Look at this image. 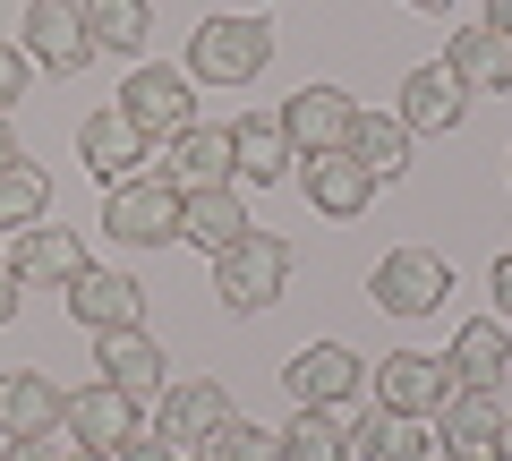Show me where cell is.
<instances>
[{"instance_id": "1", "label": "cell", "mask_w": 512, "mask_h": 461, "mask_svg": "<svg viewBox=\"0 0 512 461\" xmlns=\"http://www.w3.org/2000/svg\"><path fill=\"white\" fill-rule=\"evenodd\" d=\"M282 282H291V240H282V231H239V240L214 257V299H222L231 316L274 308Z\"/></svg>"}, {"instance_id": "2", "label": "cell", "mask_w": 512, "mask_h": 461, "mask_svg": "<svg viewBox=\"0 0 512 461\" xmlns=\"http://www.w3.org/2000/svg\"><path fill=\"white\" fill-rule=\"evenodd\" d=\"M265 60H274V26L256 18H205L188 35V77H205V86H248V77H265Z\"/></svg>"}, {"instance_id": "3", "label": "cell", "mask_w": 512, "mask_h": 461, "mask_svg": "<svg viewBox=\"0 0 512 461\" xmlns=\"http://www.w3.org/2000/svg\"><path fill=\"white\" fill-rule=\"evenodd\" d=\"M231 419H239L231 393H222L214 376H188V385L163 393V410H154V436H163L180 461H197V453H214V444L231 436Z\"/></svg>"}, {"instance_id": "4", "label": "cell", "mask_w": 512, "mask_h": 461, "mask_svg": "<svg viewBox=\"0 0 512 461\" xmlns=\"http://www.w3.org/2000/svg\"><path fill=\"white\" fill-rule=\"evenodd\" d=\"M103 231L120 248H163L180 240V188L163 180V171H137V180H120L103 197Z\"/></svg>"}, {"instance_id": "5", "label": "cell", "mask_w": 512, "mask_h": 461, "mask_svg": "<svg viewBox=\"0 0 512 461\" xmlns=\"http://www.w3.org/2000/svg\"><path fill=\"white\" fill-rule=\"evenodd\" d=\"M367 299H376L384 316H436L444 299H453V265H444L436 248H393V257H376V274H367Z\"/></svg>"}, {"instance_id": "6", "label": "cell", "mask_w": 512, "mask_h": 461, "mask_svg": "<svg viewBox=\"0 0 512 461\" xmlns=\"http://www.w3.org/2000/svg\"><path fill=\"white\" fill-rule=\"evenodd\" d=\"M282 385H291L299 410H350V393L367 385V359L350 351V342H308V351L282 368Z\"/></svg>"}, {"instance_id": "7", "label": "cell", "mask_w": 512, "mask_h": 461, "mask_svg": "<svg viewBox=\"0 0 512 461\" xmlns=\"http://www.w3.org/2000/svg\"><path fill=\"white\" fill-rule=\"evenodd\" d=\"M111 111H120V120H137L146 137H180L188 120H197V77H188V69H137V77L120 86V103H111Z\"/></svg>"}, {"instance_id": "8", "label": "cell", "mask_w": 512, "mask_h": 461, "mask_svg": "<svg viewBox=\"0 0 512 461\" xmlns=\"http://www.w3.org/2000/svg\"><path fill=\"white\" fill-rule=\"evenodd\" d=\"M26 60H43L52 77H77L94 60V35H86V9L77 0H26Z\"/></svg>"}, {"instance_id": "9", "label": "cell", "mask_w": 512, "mask_h": 461, "mask_svg": "<svg viewBox=\"0 0 512 461\" xmlns=\"http://www.w3.org/2000/svg\"><path fill=\"white\" fill-rule=\"evenodd\" d=\"M282 120V137H291V154L308 163V154H333V146H350V120H359V103H350L342 86H299L291 103L274 111Z\"/></svg>"}, {"instance_id": "10", "label": "cell", "mask_w": 512, "mask_h": 461, "mask_svg": "<svg viewBox=\"0 0 512 461\" xmlns=\"http://www.w3.org/2000/svg\"><path fill=\"white\" fill-rule=\"evenodd\" d=\"M444 393H453V368H444L436 351H393L376 359V402L402 410V419H436Z\"/></svg>"}, {"instance_id": "11", "label": "cell", "mask_w": 512, "mask_h": 461, "mask_svg": "<svg viewBox=\"0 0 512 461\" xmlns=\"http://www.w3.org/2000/svg\"><path fill=\"white\" fill-rule=\"evenodd\" d=\"M495 436H504V402H495V385H453L436 410V444L453 461H487Z\"/></svg>"}, {"instance_id": "12", "label": "cell", "mask_w": 512, "mask_h": 461, "mask_svg": "<svg viewBox=\"0 0 512 461\" xmlns=\"http://www.w3.org/2000/svg\"><path fill=\"white\" fill-rule=\"evenodd\" d=\"M94 368H103V385H120L137 410L171 393V376H163V351L146 342V325H128V333H94Z\"/></svg>"}, {"instance_id": "13", "label": "cell", "mask_w": 512, "mask_h": 461, "mask_svg": "<svg viewBox=\"0 0 512 461\" xmlns=\"http://www.w3.org/2000/svg\"><path fill=\"white\" fill-rule=\"evenodd\" d=\"M60 299H69V316H77L86 333H128L137 316H146V291H137V274H111V265H86V274H77Z\"/></svg>"}, {"instance_id": "14", "label": "cell", "mask_w": 512, "mask_h": 461, "mask_svg": "<svg viewBox=\"0 0 512 461\" xmlns=\"http://www.w3.org/2000/svg\"><path fill=\"white\" fill-rule=\"evenodd\" d=\"M163 180L171 188H180V197H188V188H231L239 180V171H231V129H214V120H188V129L180 137H163Z\"/></svg>"}, {"instance_id": "15", "label": "cell", "mask_w": 512, "mask_h": 461, "mask_svg": "<svg viewBox=\"0 0 512 461\" xmlns=\"http://www.w3.org/2000/svg\"><path fill=\"white\" fill-rule=\"evenodd\" d=\"M60 427H69L86 453H103V461H111L120 444H137V402H128L120 385H103V376H94L86 393H69V419H60Z\"/></svg>"}, {"instance_id": "16", "label": "cell", "mask_w": 512, "mask_h": 461, "mask_svg": "<svg viewBox=\"0 0 512 461\" xmlns=\"http://www.w3.org/2000/svg\"><path fill=\"white\" fill-rule=\"evenodd\" d=\"M146 146H154V137L137 129V120H120V111H94L86 129H77V163H86L103 188L137 180V171H146Z\"/></svg>"}, {"instance_id": "17", "label": "cell", "mask_w": 512, "mask_h": 461, "mask_svg": "<svg viewBox=\"0 0 512 461\" xmlns=\"http://www.w3.org/2000/svg\"><path fill=\"white\" fill-rule=\"evenodd\" d=\"M461 111H470V94H461V77L436 60V69H410V86H402V103H393V120H402L410 137H453Z\"/></svg>"}, {"instance_id": "18", "label": "cell", "mask_w": 512, "mask_h": 461, "mask_svg": "<svg viewBox=\"0 0 512 461\" xmlns=\"http://www.w3.org/2000/svg\"><path fill=\"white\" fill-rule=\"evenodd\" d=\"M299 188H308V205H316V214H333V222L367 214V197H376V180H367V163H359L350 146L308 154V163H299Z\"/></svg>"}, {"instance_id": "19", "label": "cell", "mask_w": 512, "mask_h": 461, "mask_svg": "<svg viewBox=\"0 0 512 461\" xmlns=\"http://www.w3.org/2000/svg\"><path fill=\"white\" fill-rule=\"evenodd\" d=\"M69 419V393L35 368H0V444L9 436H52Z\"/></svg>"}, {"instance_id": "20", "label": "cell", "mask_w": 512, "mask_h": 461, "mask_svg": "<svg viewBox=\"0 0 512 461\" xmlns=\"http://www.w3.org/2000/svg\"><path fill=\"white\" fill-rule=\"evenodd\" d=\"M231 171L256 180V188H274V180L299 171V154H291V137H282L274 111H239V120H231Z\"/></svg>"}, {"instance_id": "21", "label": "cell", "mask_w": 512, "mask_h": 461, "mask_svg": "<svg viewBox=\"0 0 512 461\" xmlns=\"http://www.w3.org/2000/svg\"><path fill=\"white\" fill-rule=\"evenodd\" d=\"M444 69L461 77V94H512V35H495V26H453Z\"/></svg>"}, {"instance_id": "22", "label": "cell", "mask_w": 512, "mask_h": 461, "mask_svg": "<svg viewBox=\"0 0 512 461\" xmlns=\"http://www.w3.org/2000/svg\"><path fill=\"white\" fill-rule=\"evenodd\" d=\"M239 231H248V205H239V188H188V197H180V240H188V248L222 257Z\"/></svg>"}, {"instance_id": "23", "label": "cell", "mask_w": 512, "mask_h": 461, "mask_svg": "<svg viewBox=\"0 0 512 461\" xmlns=\"http://www.w3.org/2000/svg\"><path fill=\"white\" fill-rule=\"evenodd\" d=\"M18 282H43V291H69L77 274H86V240H77V231H18Z\"/></svg>"}, {"instance_id": "24", "label": "cell", "mask_w": 512, "mask_h": 461, "mask_svg": "<svg viewBox=\"0 0 512 461\" xmlns=\"http://www.w3.org/2000/svg\"><path fill=\"white\" fill-rule=\"evenodd\" d=\"M444 368H453V385H495V376L512 368V333H504V316H470V325L453 333Z\"/></svg>"}, {"instance_id": "25", "label": "cell", "mask_w": 512, "mask_h": 461, "mask_svg": "<svg viewBox=\"0 0 512 461\" xmlns=\"http://www.w3.org/2000/svg\"><path fill=\"white\" fill-rule=\"evenodd\" d=\"M427 444H436V427H427V419H402V410H384V402L350 427V453H359V461H419Z\"/></svg>"}, {"instance_id": "26", "label": "cell", "mask_w": 512, "mask_h": 461, "mask_svg": "<svg viewBox=\"0 0 512 461\" xmlns=\"http://www.w3.org/2000/svg\"><path fill=\"white\" fill-rule=\"evenodd\" d=\"M350 154H359L367 163V180H402L410 171V129L402 120H393V111H359V120H350Z\"/></svg>"}, {"instance_id": "27", "label": "cell", "mask_w": 512, "mask_h": 461, "mask_svg": "<svg viewBox=\"0 0 512 461\" xmlns=\"http://www.w3.org/2000/svg\"><path fill=\"white\" fill-rule=\"evenodd\" d=\"M77 9H86L94 52H120V60L146 52V35H154V9H146V0H77Z\"/></svg>"}, {"instance_id": "28", "label": "cell", "mask_w": 512, "mask_h": 461, "mask_svg": "<svg viewBox=\"0 0 512 461\" xmlns=\"http://www.w3.org/2000/svg\"><path fill=\"white\" fill-rule=\"evenodd\" d=\"M282 461H359V453H350L342 410H299V419L282 427Z\"/></svg>"}, {"instance_id": "29", "label": "cell", "mask_w": 512, "mask_h": 461, "mask_svg": "<svg viewBox=\"0 0 512 461\" xmlns=\"http://www.w3.org/2000/svg\"><path fill=\"white\" fill-rule=\"evenodd\" d=\"M52 214V171L43 163H9L0 171V231H35Z\"/></svg>"}, {"instance_id": "30", "label": "cell", "mask_w": 512, "mask_h": 461, "mask_svg": "<svg viewBox=\"0 0 512 461\" xmlns=\"http://www.w3.org/2000/svg\"><path fill=\"white\" fill-rule=\"evenodd\" d=\"M214 461H282V436H274V427H248V419H231V436L214 444Z\"/></svg>"}, {"instance_id": "31", "label": "cell", "mask_w": 512, "mask_h": 461, "mask_svg": "<svg viewBox=\"0 0 512 461\" xmlns=\"http://www.w3.org/2000/svg\"><path fill=\"white\" fill-rule=\"evenodd\" d=\"M77 453H86V444L60 436V427H52V436H9V444H0V461H77Z\"/></svg>"}, {"instance_id": "32", "label": "cell", "mask_w": 512, "mask_h": 461, "mask_svg": "<svg viewBox=\"0 0 512 461\" xmlns=\"http://www.w3.org/2000/svg\"><path fill=\"white\" fill-rule=\"evenodd\" d=\"M26 69H35V60H26L18 43H0V120H9V111L26 103Z\"/></svg>"}, {"instance_id": "33", "label": "cell", "mask_w": 512, "mask_h": 461, "mask_svg": "<svg viewBox=\"0 0 512 461\" xmlns=\"http://www.w3.org/2000/svg\"><path fill=\"white\" fill-rule=\"evenodd\" d=\"M111 461H180V453H171L163 436H137V444H120V453H111Z\"/></svg>"}, {"instance_id": "34", "label": "cell", "mask_w": 512, "mask_h": 461, "mask_svg": "<svg viewBox=\"0 0 512 461\" xmlns=\"http://www.w3.org/2000/svg\"><path fill=\"white\" fill-rule=\"evenodd\" d=\"M18 291H26V282H18V265H0V325L18 316Z\"/></svg>"}, {"instance_id": "35", "label": "cell", "mask_w": 512, "mask_h": 461, "mask_svg": "<svg viewBox=\"0 0 512 461\" xmlns=\"http://www.w3.org/2000/svg\"><path fill=\"white\" fill-rule=\"evenodd\" d=\"M487 291H495V308L512 316V257H495V274H487Z\"/></svg>"}, {"instance_id": "36", "label": "cell", "mask_w": 512, "mask_h": 461, "mask_svg": "<svg viewBox=\"0 0 512 461\" xmlns=\"http://www.w3.org/2000/svg\"><path fill=\"white\" fill-rule=\"evenodd\" d=\"M478 26H495V35H512V0H487V9H478Z\"/></svg>"}, {"instance_id": "37", "label": "cell", "mask_w": 512, "mask_h": 461, "mask_svg": "<svg viewBox=\"0 0 512 461\" xmlns=\"http://www.w3.org/2000/svg\"><path fill=\"white\" fill-rule=\"evenodd\" d=\"M9 163H26V146H18V129L0 120V171H9Z\"/></svg>"}, {"instance_id": "38", "label": "cell", "mask_w": 512, "mask_h": 461, "mask_svg": "<svg viewBox=\"0 0 512 461\" xmlns=\"http://www.w3.org/2000/svg\"><path fill=\"white\" fill-rule=\"evenodd\" d=\"M495 461H512V410H504V436H495Z\"/></svg>"}, {"instance_id": "39", "label": "cell", "mask_w": 512, "mask_h": 461, "mask_svg": "<svg viewBox=\"0 0 512 461\" xmlns=\"http://www.w3.org/2000/svg\"><path fill=\"white\" fill-rule=\"evenodd\" d=\"M410 9H427V18H444V9H453V0H410Z\"/></svg>"}, {"instance_id": "40", "label": "cell", "mask_w": 512, "mask_h": 461, "mask_svg": "<svg viewBox=\"0 0 512 461\" xmlns=\"http://www.w3.org/2000/svg\"><path fill=\"white\" fill-rule=\"evenodd\" d=\"M77 461H103V453H77Z\"/></svg>"}, {"instance_id": "41", "label": "cell", "mask_w": 512, "mask_h": 461, "mask_svg": "<svg viewBox=\"0 0 512 461\" xmlns=\"http://www.w3.org/2000/svg\"><path fill=\"white\" fill-rule=\"evenodd\" d=\"M197 461H214V453H197Z\"/></svg>"}, {"instance_id": "42", "label": "cell", "mask_w": 512, "mask_h": 461, "mask_svg": "<svg viewBox=\"0 0 512 461\" xmlns=\"http://www.w3.org/2000/svg\"><path fill=\"white\" fill-rule=\"evenodd\" d=\"M487 461H495V453H487Z\"/></svg>"}]
</instances>
